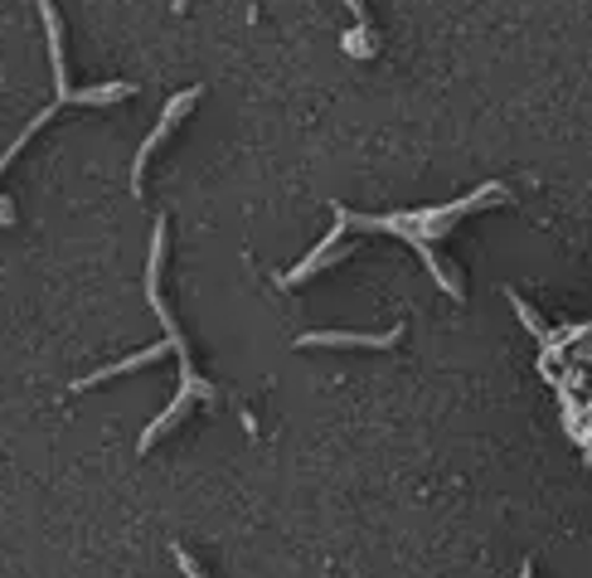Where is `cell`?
Here are the masks:
<instances>
[{
  "label": "cell",
  "instance_id": "6da1fadb",
  "mask_svg": "<svg viewBox=\"0 0 592 578\" xmlns=\"http://www.w3.org/2000/svg\"><path fill=\"white\" fill-rule=\"evenodd\" d=\"M515 195L505 190V186H480L476 195H462V200H452V204H433V209H409V214H355V209H345L336 204V219L345 229H364V233H399L403 243H413L417 253H423V263H427V273H433V282L442 292H447L452 302H462L466 297V287H462V277L452 273L447 263L433 253V239H447V233L462 224L466 214H476V209H490V204H510Z\"/></svg>",
  "mask_w": 592,
  "mask_h": 578
},
{
  "label": "cell",
  "instance_id": "7a4b0ae2",
  "mask_svg": "<svg viewBox=\"0 0 592 578\" xmlns=\"http://www.w3.org/2000/svg\"><path fill=\"white\" fill-rule=\"evenodd\" d=\"M166 239H170V224L166 214L156 219V233H151V263H146V302H151V312L160 316V326H166V346L176 350L180 360V389L176 393H190V399H214V385L209 379L194 375V360H190V346H184V330L176 326V312L166 306V297H160V267H166Z\"/></svg>",
  "mask_w": 592,
  "mask_h": 578
},
{
  "label": "cell",
  "instance_id": "3957f363",
  "mask_svg": "<svg viewBox=\"0 0 592 578\" xmlns=\"http://www.w3.org/2000/svg\"><path fill=\"white\" fill-rule=\"evenodd\" d=\"M200 97H204V88H200V83H194V88H184V93H176V97H170V103H166V113H160V122H156V132H151V137H146V141H141L137 161H131V195H141V190H146V161H151V156L160 151V141H166V137H170V132H176V127H180V117H184V113H190V107H194V103H200Z\"/></svg>",
  "mask_w": 592,
  "mask_h": 578
},
{
  "label": "cell",
  "instance_id": "277c9868",
  "mask_svg": "<svg viewBox=\"0 0 592 578\" xmlns=\"http://www.w3.org/2000/svg\"><path fill=\"white\" fill-rule=\"evenodd\" d=\"M403 340V326L384 330V336H360V330H306L296 336V350H389Z\"/></svg>",
  "mask_w": 592,
  "mask_h": 578
},
{
  "label": "cell",
  "instance_id": "5b68a950",
  "mask_svg": "<svg viewBox=\"0 0 592 578\" xmlns=\"http://www.w3.org/2000/svg\"><path fill=\"white\" fill-rule=\"evenodd\" d=\"M340 233H345V224L336 219V229H330L326 239H320V249H316L311 258H302V263H296L292 273H282V277H277L282 287H302V282H311V277H316L326 263H340V258H350V249H345V243H340Z\"/></svg>",
  "mask_w": 592,
  "mask_h": 578
},
{
  "label": "cell",
  "instance_id": "8992f818",
  "mask_svg": "<svg viewBox=\"0 0 592 578\" xmlns=\"http://www.w3.org/2000/svg\"><path fill=\"white\" fill-rule=\"evenodd\" d=\"M166 350H170V346H146V350L127 355V360H117V365H103V370H93V375L73 379L68 393H88V389H97V385H107V379H121V375L141 370V365H156V360H166Z\"/></svg>",
  "mask_w": 592,
  "mask_h": 578
},
{
  "label": "cell",
  "instance_id": "52a82bcc",
  "mask_svg": "<svg viewBox=\"0 0 592 578\" xmlns=\"http://www.w3.org/2000/svg\"><path fill=\"white\" fill-rule=\"evenodd\" d=\"M345 6H350V10H355V20H360L350 34H345V54L369 59V54H374V40H369V6H364V0H345Z\"/></svg>",
  "mask_w": 592,
  "mask_h": 578
},
{
  "label": "cell",
  "instance_id": "ba28073f",
  "mask_svg": "<svg viewBox=\"0 0 592 578\" xmlns=\"http://www.w3.org/2000/svg\"><path fill=\"white\" fill-rule=\"evenodd\" d=\"M505 302H510V306H515V316H520V322H525L529 330H535V336H539V340H549V330H545V322H539V316H535V312H529V306H525L520 297H515V292H510V287H505Z\"/></svg>",
  "mask_w": 592,
  "mask_h": 578
},
{
  "label": "cell",
  "instance_id": "9c48e42d",
  "mask_svg": "<svg viewBox=\"0 0 592 578\" xmlns=\"http://www.w3.org/2000/svg\"><path fill=\"white\" fill-rule=\"evenodd\" d=\"M10 224H15V204L0 200V229H10Z\"/></svg>",
  "mask_w": 592,
  "mask_h": 578
},
{
  "label": "cell",
  "instance_id": "30bf717a",
  "mask_svg": "<svg viewBox=\"0 0 592 578\" xmlns=\"http://www.w3.org/2000/svg\"><path fill=\"white\" fill-rule=\"evenodd\" d=\"M520 578H535V564H525V569H520Z\"/></svg>",
  "mask_w": 592,
  "mask_h": 578
}]
</instances>
